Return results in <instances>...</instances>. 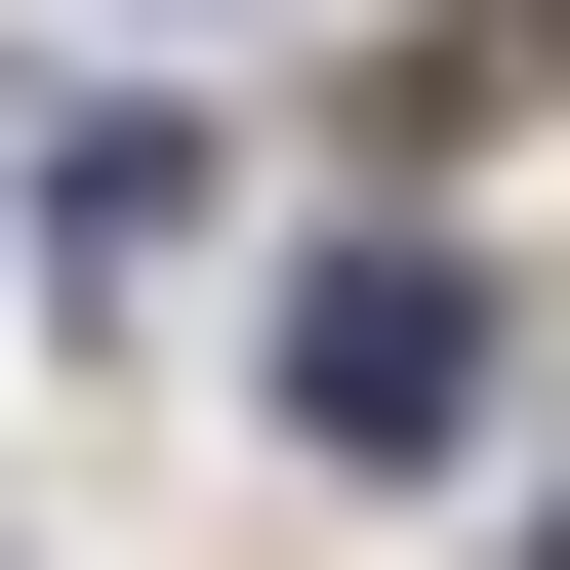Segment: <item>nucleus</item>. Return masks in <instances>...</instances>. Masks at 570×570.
<instances>
[{
  "instance_id": "nucleus-1",
  "label": "nucleus",
  "mask_w": 570,
  "mask_h": 570,
  "mask_svg": "<svg viewBox=\"0 0 570 570\" xmlns=\"http://www.w3.org/2000/svg\"><path fill=\"white\" fill-rule=\"evenodd\" d=\"M285 407H326V449H449V407H489V285L449 245H326V285H285Z\"/></svg>"
}]
</instances>
